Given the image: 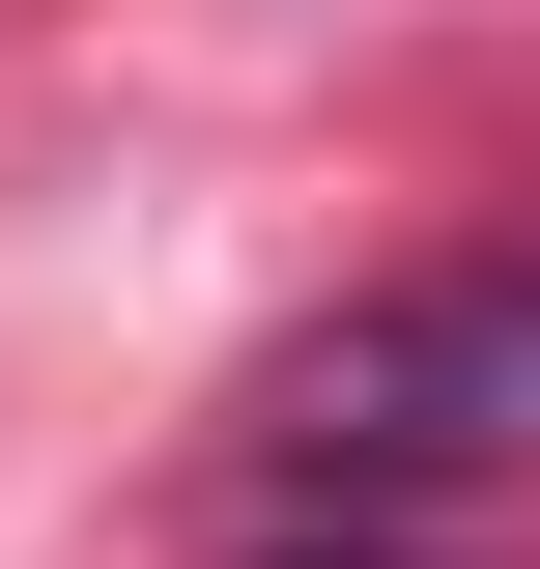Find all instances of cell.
<instances>
[{"mask_svg":"<svg viewBox=\"0 0 540 569\" xmlns=\"http://www.w3.org/2000/svg\"><path fill=\"white\" fill-rule=\"evenodd\" d=\"M284 456L341 512H456V485H540V257H456V284H370L313 370H284Z\"/></svg>","mask_w":540,"mask_h":569,"instance_id":"obj_1","label":"cell"},{"mask_svg":"<svg viewBox=\"0 0 540 569\" xmlns=\"http://www.w3.org/2000/svg\"><path fill=\"white\" fill-rule=\"evenodd\" d=\"M341 569H370V541H341Z\"/></svg>","mask_w":540,"mask_h":569,"instance_id":"obj_2","label":"cell"}]
</instances>
